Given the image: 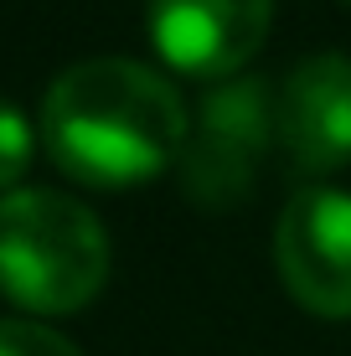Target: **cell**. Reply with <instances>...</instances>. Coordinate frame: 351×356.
<instances>
[{
    "instance_id": "6da1fadb",
    "label": "cell",
    "mask_w": 351,
    "mask_h": 356,
    "mask_svg": "<svg viewBox=\"0 0 351 356\" xmlns=\"http://www.w3.org/2000/svg\"><path fill=\"white\" fill-rule=\"evenodd\" d=\"M191 114L176 83L129 57L67 67L42 98V150L78 186H140L181 161Z\"/></svg>"
},
{
    "instance_id": "9c48e42d",
    "label": "cell",
    "mask_w": 351,
    "mask_h": 356,
    "mask_svg": "<svg viewBox=\"0 0 351 356\" xmlns=\"http://www.w3.org/2000/svg\"><path fill=\"white\" fill-rule=\"evenodd\" d=\"M341 6H351V0H341Z\"/></svg>"
},
{
    "instance_id": "3957f363",
    "label": "cell",
    "mask_w": 351,
    "mask_h": 356,
    "mask_svg": "<svg viewBox=\"0 0 351 356\" xmlns=\"http://www.w3.org/2000/svg\"><path fill=\"white\" fill-rule=\"evenodd\" d=\"M274 140V93L263 78H227L202 98L181 145V186L197 207H238Z\"/></svg>"
},
{
    "instance_id": "52a82bcc",
    "label": "cell",
    "mask_w": 351,
    "mask_h": 356,
    "mask_svg": "<svg viewBox=\"0 0 351 356\" xmlns=\"http://www.w3.org/2000/svg\"><path fill=\"white\" fill-rule=\"evenodd\" d=\"M36 140H42V134L31 129V119L21 114L16 104H6V98H0V191L16 186V181L31 170Z\"/></svg>"
},
{
    "instance_id": "7a4b0ae2",
    "label": "cell",
    "mask_w": 351,
    "mask_h": 356,
    "mask_svg": "<svg viewBox=\"0 0 351 356\" xmlns=\"http://www.w3.org/2000/svg\"><path fill=\"white\" fill-rule=\"evenodd\" d=\"M108 232L63 191L0 196V294L31 315H72L108 284Z\"/></svg>"
},
{
    "instance_id": "277c9868",
    "label": "cell",
    "mask_w": 351,
    "mask_h": 356,
    "mask_svg": "<svg viewBox=\"0 0 351 356\" xmlns=\"http://www.w3.org/2000/svg\"><path fill=\"white\" fill-rule=\"evenodd\" d=\"M274 268L295 305L325 321H351V191L305 186L274 222Z\"/></svg>"
},
{
    "instance_id": "8992f818",
    "label": "cell",
    "mask_w": 351,
    "mask_h": 356,
    "mask_svg": "<svg viewBox=\"0 0 351 356\" xmlns=\"http://www.w3.org/2000/svg\"><path fill=\"white\" fill-rule=\"evenodd\" d=\"M274 140L305 176H331L351 161V57H305L274 93Z\"/></svg>"
},
{
    "instance_id": "ba28073f",
    "label": "cell",
    "mask_w": 351,
    "mask_h": 356,
    "mask_svg": "<svg viewBox=\"0 0 351 356\" xmlns=\"http://www.w3.org/2000/svg\"><path fill=\"white\" fill-rule=\"evenodd\" d=\"M0 356H83L67 336L36 321H0Z\"/></svg>"
},
{
    "instance_id": "5b68a950",
    "label": "cell",
    "mask_w": 351,
    "mask_h": 356,
    "mask_svg": "<svg viewBox=\"0 0 351 356\" xmlns=\"http://www.w3.org/2000/svg\"><path fill=\"white\" fill-rule=\"evenodd\" d=\"M274 0H150V42L176 72L227 83L259 57Z\"/></svg>"
}]
</instances>
